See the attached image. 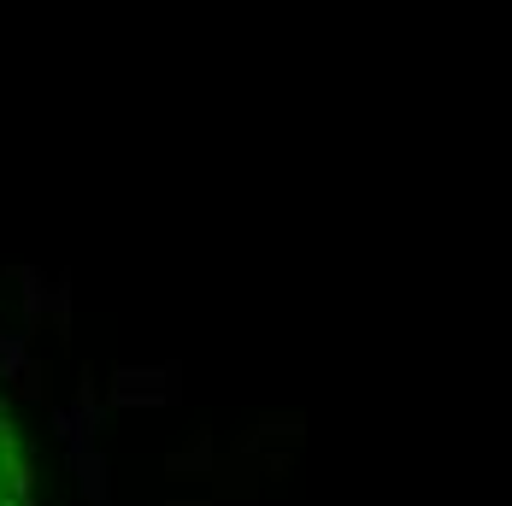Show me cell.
<instances>
[{
	"label": "cell",
	"instance_id": "1",
	"mask_svg": "<svg viewBox=\"0 0 512 506\" xmlns=\"http://www.w3.org/2000/svg\"><path fill=\"white\" fill-rule=\"evenodd\" d=\"M106 401L112 406H165V401H177V383H171V371H118Z\"/></svg>",
	"mask_w": 512,
	"mask_h": 506
},
{
	"label": "cell",
	"instance_id": "5",
	"mask_svg": "<svg viewBox=\"0 0 512 506\" xmlns=\"http://www.w3.org/2000/svg\"><path fill=\"white\" fill-rule=\"evenodd\" d=\"M218 506H248V501H218Z\"/></svg>",
	"mask_w": 512,
	"mask_h": 506
},
{
	"label": "cell",
	"instance_id": "2",
	"mask_svg": "<svg viewBox=\"0 0 512 506\" xmlns=\"http://www.w3.org/2000/svg\"><path fill=\"white\" fill-rule=\"evenodd\" d=\"M71 471L83 477V495L101 506V501H106V459L95 454L89 442H71Z\"/></svg>",
	"mask_w": 512,
	"mask_h": 506
},
{
	"label": "cell",
	"instance_id": "3",
	"mask_svg": "<svg viewBox=\"0 0 512 506\" xmlns=\"http://www.w3.org/2000/svg\"><path fill=\"white\" fill-rule=\"evenodd\" d=\"M24 365H30V336H0V377H24Z\"/></svg>",
	"mask_w": 512,
	"mask_h": 506
},
{
	"label": "cell",
	"instance_id": "4",
	"mask_svg": "<svg viewBox=\"0 0 512 506\" xmlns=\"http://www.w3.org/2000/svg\"><path fill=\"white\" fill-rule=\"evenodd\" d=\"M206 465H212V442H206V436L189 454H171V471H206Z\"/></svg>",
	"mask_w": 512,
	"mask_h": 506
}]
</instances>
